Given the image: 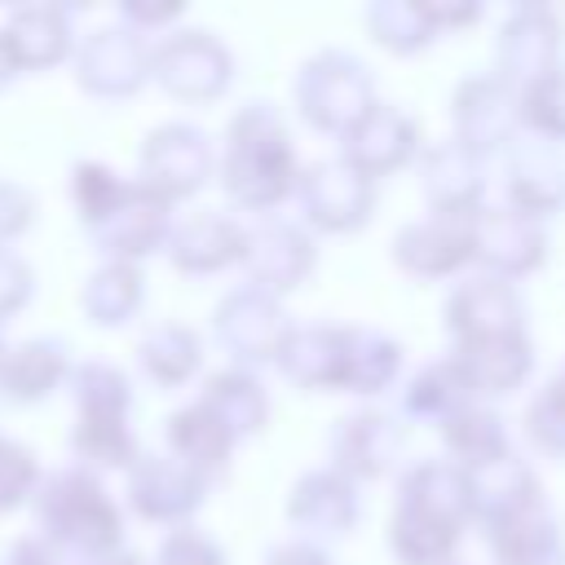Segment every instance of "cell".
Returning <instances> with one entry per match:
<instances>
[{"label":"cell","instance_id":"21","mask_svg":"<svg viewBox=\"0 0 565 565\" xmlns=\"http://www.w3.org/2000/svg\"><path fill=\"white\" fill-rule=\"evenodd\" d=\"M207 494V481L172 455H141L128 477V499L146 521H185Z\"/></svg>","mask_w":565,"mask_h":565},{"label":"cell","instance_id":"7","mask_svg":"<svg viewBox=\"0 0 565 565\" xmlns=\"http://www.w3.org/2000/svg\"><path fill=\"white\" fill-rule=\"evenodd\" d=\"M547 260V230L543 221L499 203V207H477L472 212V265H481V274L516 282L530 278L534 269H543Z\"/></svg>","mask_w":565,"mask_h":565},{"label":"cell","instance_id":"32","mask_svg":"<svg viewBox=\"0 0 565 565\" xmlns=\"http://www.w3.org/2000/svg\"><path fill=\"white\" fill-rule=\"evenodd\" d=\"M437 433H441L446 459H450L455 468H463V472H468V468H481V463H490V459H499V455L512 450L508 419H503L499 411L481 406V402H472V406H463L459 415H450Z\"/></svg>","mask_w":565,"mask_h":565},{"label":"cell","instance_id":"36","mask_svg":"<svg viewBox=\"0 0 565 565\" xmlns=\"http://www.w3.org/2000/svg\"><path fill=\"white\" fill-rule=\"evenodd\" d=\"M516 124L534 141H565V66L530 79L516 88Z\"/></svg>","mask_w":565,"mask_h":565},{"label":"cell","instance_id":"17","mask_svg":"<svg viewBox=\"0 0 565 565\" xmlns=\"http://www.w3.org/2000/svg\"><path fill=\"white\" fill-rule=\"evenodd\" d=\"M419 194L437 216H472L486 207V159L455 137L419 150Z\"/></svg>","mask_w":565,"mask_h":565},{"label":"cell","instance_id":"37","mask_svg":"<svg viewBox=\"0 0 565 565\" xmlns=\"http://www.w3.org/2000/svg\"><path fill=\"white\" fill-rule=\"evenodd\" d=\"M84 305H88V313L97 322H124V318H132V309L141 305V274L132 265H124V260L97 269L93 282H88V291H84Z\"/></svg>","mask_w":565,"mask_h":565},{"label":"cell","instance_id":"44","mask_svg":"<svg viewBox=\"0 0 565 565\" xmlns=\"http://www.w3.org/2000/svg\"><path fill=\"white\" fill-rule=\"evenodd\" d=\"M547 388H552L556 397H565V358H561V366L552 371V380H547Z\"/></svg>","mask_w":565,"mask_h":565},{"label":"cell","instance_id":"39","mask_svg":"<svg viewBox=\"0 0 565 565\" xmlns=\"http://www.w3.org/2000/svg\"><path fill=\"white\" fill-rule=\"evenodd\" d=\"M75 446L97 459V463H110V468H124L137 459L132 450V433L124 428V419H106V415H84L79 433H75Z\"/></svg>","mask_w":565,"mask_h":565},{"label":"cell","instance_id":"3","mask_svg":"<svg viewBox=\"0 0 565 565\" xmlns=\"http://www.w3.org/2000/svg\"><path fill=\"white\" fill-rule=\"evenodd\" d=\"M296 203L305 212V230L318 234H353L375 216L380 203V185L366 181L362 172H353L349 163L331 159H313L300 168L296 177Z\"/></svg>","mask_w":565,"mask_h":565},{"label":"cell","instance_id":"34","mask_svg":"<svg viewBox=\"0 0 565 565\" xmlns=\"http://www.w3.org/2000/svg\"><path fill=\"white\" fill-rule=\"evenodd\" d=\"M137 362H141V371H146L154 384L172 388V384H185V380L199 371L203 344H199V335H194L190 327L163 322V327L146 331L141 349H137Z\"/></svg>","mask_w":565,"mask_h":565},{"label":"cell","instance_id":"28","mask_svg":"<svg viewBox=\"0 0 565 565\" xmlns=\"http://www.w3.org/2000/svg\"><path fill=\"white\" fill-rule=\"evenodd\" d=\"M397 503L468 525V486H463V468H455L450 459H415L402 477H397Z\"/></svg>","mask_w":565,"mask_h":565},{"label":"cell","instance_id":"23","mask_svg":"<svg viewBox=\"0 0 565 565\" xmlns=\"http://www.w3.org/2000/svg\"><path fill=\"white\" fill-rule=\"evenodd\" d=\"M93 230H97V243L106 252L124 256V265H128L132 256H146V252L163 247L168 234H172V221H168V203L154 190L124 185L115 207L102 221H93Z\"/></svg>","mask_w":565,"mask_h":565},{"label":"cell","instance_id":"29","mask_svg":"<svg viewBox=\"0 0 565 565\" xmlns=\"http://www.w3.org/2000/svg\"><path fill=\"white\" fill-rule=\"evenodd\" d=\"M472 402H477V397H472V388L463 384V375H459V366H455L450 358L424 362V366L411 371L406 384H402V415L415 419V424L441 428L450 415H459V411L472 406Z\"/></svg>","mask_w":565,"mask_h":565},{"label":"cell","instance_id":"10","mask_svg":"<svg viewBox=\"0 0 565 565\" xmlns=\"http://www.w3.org/2000/svg\"><path fill=\"white\" fill-rule=\"evenodd\" d=\"M212 322H216V340L225 344V353L243 371H256L260 362H274L278 344L291 331V318H287L282 300L278 296H265V291H256L247 282L221 296Z\"/></svg>","mask_w":565,"mask_h":565},{"label":"cell","instance_id":"11","mask_svg":"<svg viewBox=\"0 0 565 565\" xmlns=\"http://www.w3.org/2000/svg\"><path fill=\"white\" fill-rule=\"evenodd\" d=\"M212 172H216L212 137L194 124H163L141 146V177H146L141 185L154 190L163 203L190 199L212 181Z\"/></svg>","mask_w":565,"mask_h":565},{"label":"cell","instance_id":"45","mask_svg":"<svg viewBox=\"0 0 565 565\" xmlns=\"http://www.w3.org/2000/svg\"><path fill=\"white\" fill-rule=\"evenodd\" d=\"M97 565H137V556H110V561H97Z\"/></svg>","mask_w":565,"mask_h":565},{"label":"cell","instance_id":"40","mask_svg":"<svg viewBox=\"0 0 565 565\" xmlns=\"http://www.w3.org/2000/svg\"><path fill=\"white\" fill-rule=\"evenodd\" d=\"M154 565H225V552H221V543H212L207 534H199V530H190V525H177V530L159 543Z\"/></svg>","mask_w":565,"mask_h":565},{"label":"cell","instance_id":"12","mask_svg":"<svg viewBox=\"0 0 565 565\" xmlns=\"http://www.w3.org/2000/svg\"><path fill=\"white\" fill-rule=\"evenodd\" d=\"M450 128H455V141L468 146L481 159L494 154V150H508L521 132L516 88L508 79H499L494 71L459 79L455 93H450Z\"/></svg>","mask_w":565,"mask_h":565},{"label":"cell","instance_id":"15","mask_svg":"<svg viewBox=\"0 0 565 565\" xmlns=\"http://www.w3.org/2000/svg\"><path fill=\"white\" fill-rule=\"evenodd\" d=\"M358 516H362V494L331 463L300 472L287 494V521L300 530V539H313L322 547L331 539H344L358 525Z\"/></svg>","mask_w":565,"mask_h":565},{"label":"cell","instance_id":"22","mask_svg":"<svg viewBox=\"0 0 565 565\" xmlns=\"http://www.w3.org/2000/svg\"><path fill=\"white\" fill-rule=\"evenodd\" d=\"M450 362L459 366L463 384L472 397H508L516 393L530 371H534V344L530 335H490V340H468L450 349Z\"/></svg>","mask_w":565,"mask_h":565},{"label":"cell","instance_id":"2","mask_svg":"<svg viewBox=\"0 0 565 565\" xmlns=\"http://www.w3.org/2000/svg\"><path fill=\"white\" fill-rule=\"evenodd\" d=\"M291 97H296L300 119L313 132L340 137L375 102V75L349 49H318V53H309L300 62Z\"/></svg>","mask_w":565,"mask_h":565},{"label":"cell","instance_id":"25","mask_svg":"<svg viewBox=\"0 0 565 565\" xmlns=\"http://www.w3.org/2000/svg\"><path fill=\"white\" fill-rule=\"evenodd\" d=\"M486 547L494 565H565V534L547 503L486 530Z\"/></svg>","mask_w":565,"mask_h":565},{"label":"cell","instance_id":"20","mask_svg":"<svg viewBox=\"0 0 565 565\" xmlns=\"http://www.w3.org/2000/svg\"><path fill=\"white\" fill-rule=\"evenodd\" d=\"M44 512L57 525V534L75 539L88 552H110L119 543V512L102 494V486L93 477H84V472L57 477V486L49 490V508Z\"/></svg>","mask_w":565,"mask_h":565},{"label":"cell","instance_id":"16","mask_svg":"<svg viewBox=\"0 0 565 565\" xmlns=\"http://www.w3.org/2000/svg\"><path fill=\"white\" fill-rule=\"evenodd\" d=\"M463 486H468V521H477L481 530H494L521 512L543 508V481L530 468V459H521L516 450H508L481 468H468Z\"/></svg>","mask_w":565,"mask_h":565},{"label":"cell","instance_id":"14","mask_svg":"<svg viewBox=\"0 0 565 565\" xmlns=\"http://www.w3.org/2000/svg\"><path fill=\"white\" fill-rule=\"evenodd\" d=\"M441 322L455 344L490 340V335H521L525 300H521L516 282H503L490 274H468L450 287V296L441 305Z\"/></svg>","mask_w":565,"mask_h":565},{"label":"cell","instance_id":"9","mask_svg":"<svg viewBox=\"0 0 565 565\" xmlns=\"http://www.w3.org/2000/svg\"><path fill=\"white\" fill-rule=\"evenodd\" d=\"M154 79L181 102H212L234 79V53L212 31H177L150 57Z\"/></svg>","mask_w":565,"mask_h":565},{"label":"cell","instance_id":"41","mask_svg":"<svg viewBox=\"0 0 565 565\" xmlns=\"http://www.w3.org/2000/svg\"><path fill=\"white\" fill-rule=\"evenodd\" d=\"M428 26L441 35V31H468L486 18V4L481 0H419Z\"/></svg>","mask_w":565,"mask_h":565},{"label":"cell","instance_id":"31","mask_svg":"<svg viewBox=\"0 0 565 565\" xmlns=\"http://www.w3.org/2000/svg\"><path fill=\"white\" fill-rule=\"evenodd\" d=\"M402 340L375 327H349V358H344V393L358 397H380L397 384L402 375Z\"/></svg>","mask_w":565,"mask_h":565},{"label":"cell","instance_id":"35","mask_svg":"<svg viewBox=\"0 0 565 565\" xmlns=\"http://www.w3.org/2000/svg\"><path fill=\"white\" fill-rule=\"evenodd\" d=\"M366 35H371L380 49L397 53V57L424 53V49L437 40V31L428 26L419 0H375V4L366 9Z\"/></svg>","mask_w":565,"mask_h":565},{"label":"cell","instance_id":"38","mask_svg":"<svg viewBox=\"0 0 565 565\" xmlns=\"http://www.w3.org/2000/svg\"><path fill=\"white\" fill-rule=\"evenodd\" d=\"M521 428H525V437L539 455L565 459V397H556L547 384L530 397V406L521 415Z\"/></svg>","mask_w":565,"mask_h":565},{"label":"cell","instance_id":"5","mask_svg":"<svg viewBox=\"0 0 565 565\" xmlns=\"http://www.w3.org/2000/svg\"><path fill=\"white\" fill-rule=\"evenodd\" d=\"M565 57V22L552 4L543 0H521L503 13L499 35H494V62H499V79H508L512 88L556 71Z\"/></svg>","mask_w":565,"mask_h":565},{"label":"cell","instance_id":"43","mask_svg":"<svg viewBox=\"0 0 565 565\" xmlns=\"http://www.w3.org/2000/svg\"><path fill=\"white\" fill-rule=\"evenodd\" d=\"M124 13H128L132 22H141V26H159V22L177 18V13H181V4H159V9H154V4H128Z\"/></svg>","mask_w":565,"mask_h":565},{"label":"cell","instance_id":"13","mask_svg":"<svg viewBox=\"0 0 565 565\" xmlns=\"http://www.w3.org/2000/svg\"><path fill=\"white\" fill-rule=\"evenodd\" d=\"M393 265L419 282L455 278L463 265H472V216H437L424 212L393 234Z\"/></svg>","mask_w":565,"mask_h":565},{"label":"cell","instance_id":"8","mask_svg":"<svg viewBox=\"0 0 565 565\" xmlns=\"http://www.w3.org/2000/svg\"><path fill=\"white\" fill-rule=\"evenodd\" d=\"M402 450H406V424L380 406L349 411L331 428V468L353 486L384 481L402 463Z\"/></svg>","mask_w":565,"mask_h":565},{"label":"cell","instance_id":"4","mask_svg":"<svg viewBox=\"0 0 565 565\" xmlns=\"http://www.w3.org/2000/svg\"><path fill=\"white\" fill-rule=\"evenodd\" d=\"M247 287L265 296H287L296 291L313 265H318V243L300 221L287 216H260L252 230H243V256H238Z\"/></svg>","mask_w":565,"mask_h":565},{"label":"cell","instance_id":"24","mask_svg":"<svg viewBox=\"0 0 565 565\" xmlns=\"http://www.w3.org/2000/svg\"><path fill=\"white\" fill-rule=\"evenodd\" d=\"M168 256L185 274H216L238 265L243 256V225L225 212H194L168 234Z\"/></svg>","mask_w":565,"mask_h":565},{"label":"cell","instance_id":"30","mask_svg":"<svg viewBox=\"0 0 565 565\" xmlns=\"http://www.w3.org/2000/svg\"><path fill=\"white\" fill-rule=\"evenodd\" d=\"M463 525L415 512V508H393L388 516V552L397 556V565H455Z\"/></svg>","mask_w":565,"mask_h":565},{"label":"cell","instance_id":"19","mask_svg":"<svg viewBox=\"0 0 565 565\" xmlns=\"http://www.w3.org/2000/svg\"><path fill=\"white\" fill-rule=\"evenodd\" d=\"M344 358H349V327H340V322H291L287 340L274 353V366L300 393H331V388L344 384Z\"/></svg>","mask_w":565,"mask_h":565},{"label":"cell","instance_id":"1","mask_svg":"<svg viewBox=\"0 0 565 565\" xmlns=\"http://www.w3.org/2000/svg\"><path fill=\"white\" fill-rule=\"evenodd\" d=\"M296 146L282 110L265 97L234 110L221 154V190L243 212H274L296 194Z\"/></svg>","mask_w":565,"mask_h":565},{"label":"cell","instance_id":"18","mask_svg":"<svg viewBox=\"0 0 565 565\" xmlns=\"http://www.w3.org/2000/svg\"><path fill=\"white\" fill-rule=\"evenodd\" d=\"M503 194H508V207L534 221L565 212V154L547 141L516 137L503 150Z\"/></svg>","mask_w":565,"mask_h":565},{"label":"cell","instance_id":"26","mask_svg":"<svg viewBox=\"0 0 565 565\" xmlns=\"http://www.w3.org/2000/svg\"><path fill=\"white\" fill-rule=\"evenodd\" d=\"M199 406L212 411L234 441L260 433L265 419H269V393H265L260 375L256 371H243V366H225V371L207 375L203 380V393H199Z\"/></svg>","mask_w":565,"mask_h":565},{"label":"cell","instance_id":"27","mask_svg":"<svg viewBox=\"0 0 565 565\" xmlns=\"http://www.w3.org/2000/svg\"><path fill=\"white\" fill-rule=\"evenodd\" d=\"M150 75V53L137 31H97L84 49V84L106 97H128Z\"/></svg>","mask_w":565,"mask_h":565},{"label":"cell","instance_id":"6","mask_svg":"<svg viewBox=\"0 0 565 565\" xmlns=\"http://www.w3.org/2000/svg\"><path fill=\"white\" fill-rule=\"evenodd\" d=\"M335 141H340L335 159L349 163L353 172H362L375 185H380V177H393L411 159H419V124L402 106L380 102V97Z\"/></svg>","mask_w":565,"mask_h":565},{"label":"cell","instance_id":"33","mask_svg":"<svg viewBox=\"0 0 565 565\" xmlns=\"http://www.w3.org/2000/svg\"><path fill=\"white\" fill-rule=\"evenodd\" d=\"M168 446H172V459H181L190 472H199L203 481L212 477V472H221L225 463H230V455H234V437L225 433V424L212 415V411H203L199 402L194 406H185V411H177V415H168Z\"/></svg>","mask_w":565,"mask_h":565},{"label":"cell","instance_id":"42","mask_svg":"<svg viewBox=\"0 0 565 565\" xmlns=\"http://www.w3.org/2000/svg\"><path fill=\"white\" fill-rule=\"evenodd\" d=\"M265 565H335V556L322 547V543H313V539H282V543H274L269 547V556H265Z\"/></svg>","mask_w":565,"mask_h":565}]
</instances>
